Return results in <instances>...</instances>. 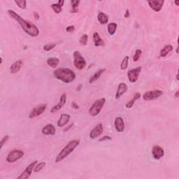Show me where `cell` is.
Here are the masks:
<instances>
[{
	"instance_id": "1",
	"label": "cell",
	"mask_w": 179,
	"mask_h": 179,
	"mask_svg": "<svg viewBox=\"0 0 179 179\" xmlns=\"http://www.w3.org/2000/svg\"><path fill=\"white\" fill-rule=\"evenodd\" d=\"M7 13L11 18L14 19L15 20L17 21V23H18V24L20 25L25 32L27 33V35L32 37H37L39 35V29L37 25L23 19L20 15H18L14 11L8 9Z\"/></svg>"
},
{
	"instance_id": "2",
	"label": "cell",
	"mask_w": 179,
	"mask_h": 179,
	"mask_svg": "<svg viewBox=\"0 0 179 179\" xmlns=\"http://www.w3.org/2000/svg\"><path fill=\"white\" fill-rule=\"evenodd\" d=\"M53 75L57 80L67 84L71 83L76 78L75 72L68 68H59L55 69Z\"/></svg>"
},
{
	"instance_id": "3",
	"label": "cell",
	"mask_w": 179,
	"mask_h": 179,
	"mask_svg": "<svg viewBox=\"0 0 179 179\" xmlns=\"http://www.w3.org/2000/svg\"><path fill=\"white\" fill-rule=\"evenodd\" d=\"M80 144L79 139H74L69 141L66 145L65 148L62 150L57 155L56 158L55 159V162L59 163L62 160L65 159L66 157H67L71 153H73V151L77 148V146Z\"/></svg>"
},
{
	"instance_id": "4",
	"label": "cell",
	"mask_w": 179,
	"mask_h": 179,
	"mask_svg": "<svg viewBox=\"0 0 179 179\" xmlns=\"http://www.w3.org/2000/svg\"><path fill=\"white\" fill-rule=\"evenodd\" d=\"M106 103V99L105 98H101V99H97L96 101L93 104L91 107L90 108L88 111L89 115L92 117L97 116L99 114L103 108V106Z\"/></svg>"
},
{
	"instance_id": "5",
	"label": "cell",
	"mask_w": 179,
	"mask_h": 179,
	"mask_svg": "<svg viewBox=\"0 0 179 179\" xmlns=\"http://www.w3.org/2000/svg\"><path fill=\"white\" fill-rule=\"evenodd\" d=\"M74 65L77 70H83L86 66V61L79 51L74 52Z\"/></svg>"
},
{
	"instance_id": "6",
	"label": "cell",
	"mask_w": 179,
	"mask_h": 179,
	"mask_svg": "<svg viewBox=\"0 0 179 179\" xmlns=\"http://www.w3.org/2000/svg\"><path fill=\"white\" fill-rule=\"evenodd\" d=\"M24 155V151L20 150V149H14V150L10 151L8 154L7 157H6V161L8 163H14L18 159L22 158Z\"/></svg>"
},
{
	"instance_id": "7",
	"label": "cell",
	"mask_w": 179,
	"mask_h": 179,
	"mask_svg": "<svg viewBox=\"0 0 179 179\" xmlns=\"http://www.w3.org/2000/svg\"><path fill=\"white\" fill-rule=\"evenodd\" d=\"M163 95V92L159 90H150L146 92L144 95H143L142 97L143 99L145 101H152V100L158 99L159 97H160L162 95Z\"/></svg>"
},
{
	"instance_id": "8",
	"label": "cell",
	"mask_w": 179,
	"mask_h": 179,
	"mask_svg": "<svg viewBox=\"0 0 179 179\" xmlns=\"http://www.w3.org/2000/svg\"><path fill=\"white\" fill-rule=\"evenodd\" d=\"M142 67H138L135 69H131L127 71V78H128L129 81L132 83H134L137 81L138 79V76L140 75V73L141 72Z\"/></svg>"
},
{
	"instance_id": "9",
	"label": "cell",
	"mask_w": 179,
	"mask_h": 179,
	"mask_svg": "<svg viewBox=\"0 0 179 179\" xmlns=\"http://www.w3.org/2000/svg\"><path fill=\"white\" fill-rule=\"evenodd\" d=\"M38 163V161L37 160H35L34 162H32L31 164H29V165L27 166V167L25 168V169L24 170V171L23 172L22 174H20V176H18V179H27L30 177L32 173V171H34V168L36 166V165Z\"/></svg>"
},
{
	"instance_id": "10",
	"label": "cell",
	"mask_w": 179,
	"mask_h": 179,
	"mask_svg": "<svg viewBox=\"0 0 179 179\" xmlns=\"http://www.w3.org/2000/svg\"><path fill=\"white\" fill-rule=\"evenodd\" d=\"M46 108H47V104H43L39 106H37V107L34 108L31 111L30 114L29 115V118L30 119H32L34 118H36V117L37 116H41L45 111H46Z\"/></svg>"
},
{
	"instance_id": "11",
	"label": "cell",
	"mask_w": 179,
	"mask_h": 179,
	"mask_svg": "<svg viewBox=\"0 0 179 179\" xmlns=\"http://www.w3.org/2000/svg\"><path fill=\"white\" fill-rule=\"evenodd\" d=\"M148 4L151 9H153L155 12H159L162 8L165 1L164 0H150L148 1Z\"/></svg>"
},
{
	"instance_id": "12",
	"label": "cell",
	"mask_w": 179,
	"mask_h": 179,
	"mask_svg": "<svg viewBox=\"0 0 179 179\" xmlns=\"http://www.w3.org/2000/svg\"><path fill=\"white\" fill-rule=\"evenodd\" d=\"M104 132V127L102 123L98 124L97 126L92 129L90 133V139L93 140L95 139L96 138H97L98 136H99L101 134H102Z\"/></svg>"
},
{
	"instance_id": "13",
	"label": "cell",
	"mask_w": 179,
	"mask_h": 179,
	"mask_svg": "<svg viewBox=\"0 0 179 179\" xmlns=\"http://www.w3.org/2000/svg\"><path fill=\"white\" fill-rule=\"evenodd\" d=\"M152 155L155 159H160L165 155V150L159 146H154L152 148Z\"/></svg>"
},
{
	"instance_id": "14",
	"label": "cell",
	"mask_w": 179,
	"mask_h": 179,
	"mask_svg": "<svg viewBox=\"0 0 179 179\" xmlns=\"http://www.w3.org/2000/svg\"><path fill=\"white\" fill-rule=\"evenodd\" d=\"M67 102V94L65 93H64L62 95L60 96V98H59V103L56 104V105L53 106V107L51 108L50 112L53 114V113H55L57 111H58L61 109L62 108L65 106V104Z\"/></svg>"
},
{
	"instance_id": "15",
	"label": "cell",
	"mask_w": 179,
	"mask_h": 179,
	"mask_svg": "<svg viewBox=\"0 0 179 179\" xmlns=\"http://www.w3.org/2000/svg\"><path fill=\"white\" fill-rule=\"evenodd\" d=\"M114 127L118 132H123L125 130V123L122 117H117L114 120Z\"/></svg>"
},
{
	"instance_id": "16",
	"label": "cell",
	"mask_w": 179,
	"mask_h": 179,
	"mask_svg": "<svg viewBox=\"0 0 179 179\" xmlns=\"http://www.w3.org/2000/svg\"><path fill=\"white\" fill-rule=\"evenodd\" d=\"M127 89H128V87H127L126 83H120L118 85V90H117L116 91V97H115L116 99H120V98L127 91Z\"/></svg>"
},
{
	"instance_id": "17",
	"label": "cell",
	"mask_w": 179,
	"mask_h": 179,
	"mask_svg": "<svg viewBox=\"0 0 179 179\" xmlns=\"http://www.w3.org/2000/svg\"><path fill=\"white\" fill-rule=\"evenodd\" d=\"M41 132L42 134H44V135H46V136H48V135L53 136L55 135V132H56V129H55V127L53 125L48 124L42 128Z\"/></svg>"
},
{
	"instance_id": "18",
	"label": "cell",
	"mask_w": 179,
	"mask_h": 179,
	"mask_svg": "<svg viewBox=\"0 0 179 179\" xmlns=\"http://www.w3.org/2000/svg\"><path fill=\"white\" fill-rule=\"evenodd\" d=\"M71 116L70 115L67 114H62L60 116V118L57 121V126L59 127H62L65 126L66 125H67L69 123Z\"/></svg>"
},
{
	"instance_id": "19",
	"label": "cell",
	"mask_w": 179,
	"mask_h": 179,
	"mask_svg": "<svg viewBox=\"0 0 179 179\" xmlns=\"http://www.w3.org/2000/svg\"><path fill=\"white\" fill-rule=\"evenodd\" d=\"M23 64V60H21V59H18V60L15 62L10 67L11 74H16L18 73V72L20 71L21 67H22Z\"/></svg>"
},
{
	"instance_id": "20",
	"label": "cell",
	"mask_w": 179,
	"mask_h": 179,
	"mask_svg": "<svg viewBox=\"0 0 179 179\" xmlns=\"http://www.w3.org/2000/svg\"><path fill=\"white\" fill-rule=\"evenodd\" d=\"M93 39L94 41V44H95V46L99 47V46H104L105 45V43L103 41V39H102L101 37H99V33L97 32H94L93 35Z\"/></svg>"
},
{
	"instance_id": "21",
	"label": "cell",
	"mask_w": 179,
	"mask_h": 179,
	"mask_svg": "<svg viewBox=\"0 0 179 179\" xmlns=\"http://www.w3.org/2000/svg\"><path fill=\"white\" fill-rule=\"evenodd\" d=\"M141 97V95L139 93H136L134 94L133 97L129 100V101L126 103L125 104V108H132V106H134V103H135L136 100H138V99H140Z\"/></svg>"
},
{
	"instance_id": "22",
	"label": "cell",
	"mask_w": 179,
	"mask_h": 179,
	"mask_svg": "<svg viewBox=\"0 0 179 179\" xmlns=\"http://www.w3.org/2000/svg\"><path fill=\"white\" fill-rule=\"evenodd\" d=\"M46 63L50 68L55 69L59 65V59L57 58V57H49V58L47 59Z\"/></svg>"
},
{
	"instance_id": "23",
	"label": "cell",
	"mask_w": 179,
	"mask_h": 179,
	"mask_svg": "<svg viewBox=\"0 0 179 179\" xmlns=\"http://www.w3.org/2000/svg\"><path fill=\"white\" fill-rule=\"evenodd\" d=\"M97 20L99 21L100 24L102 25H106L108 23L109 18L107 15L104 14V13L99 12L97 15Z\"/></svg>"
},
{
	"instance_id": "24",
	"label": "cell",
	"mask_w": 179,
	"mask_h": 179,
	"mask_svg": "<svg viewBox=\"0 0 179 179\" xmlns=\"http://www.w3.org/2000/svg\"><path fill=\"white\" fill-rule=\"evenodd\" d=\"M105 71H106V69H101L98 70V71L97 72H95V73L91 76V78H90L89 83L92 84V83H93L94 82H95L96 80H97L99 78L100 76H102V74H103Z\"/></svg>"
},
{
	"instance_id": "25",
	"label": "cell",
	"mask_w": 179,
	"mask_h": 179,
	"mask_svg": "<svg viewBox=\"0 0 179 179\" xmlns=\"http://www.w3.org/2000/svg\"><path fill=\"white\" fill-rule=\"evenodd\" d=\"M173 50V46L171 45H167L160 50V53H159V56L161 57H165L167 56V55L169 54V53H171V51Z\"/></svg>"
},
{
	"instance_id": "26",
	"label": "cell",
	"mask_w": 179,
	"mask_h": 179,
	"mask_svg": "<svg viewBox=\"0 0 179 179\" xmlns=\"http://www.w3.org/2000/svg\"><path fill=\"white\" fill-rule=\"evenodd\" d=\"M79 0H71V9L70 10V13L71 14H76L78 12V7L80 4Z\"/></svg>"
},
{
	"instance_id": "27",
	"label": "cell",
	"mask_w": 179,
	"mask_h": 179,
	"mask_svg": "<svg viewBox=\"0 0 179 179\" xmlns=\"http://www.w3.org/2000/svg\"><path fill=\"white\" fill-rule=\"evenodd\" d=\"M108 32L110 35H114L116 33L117 29V24L115 23H111L109 24H108L107 26Z\"/></svg>"
},
{
	"instance_id": "28",
	"label": "cell",
	"mask_w": 179,
	"mask_h": 179,
	"mask_svg": "<svg viewBox=\"0 0 179 179\" xmlns=\"http://www.w3.org/2000/svg\"><path fill=\"white\" fill-rule=\"evenodd\" d=\"M50 6H51V8H52V9L53 10V11H54L55 14H60V13L62 12V6H61L58 3L52 4L50 5Z\"/></svg>"
},
{
	"instance_id": "29",
	"label": "cell",
	"mask_w": 179,
	"mask_h": 179,
	"mask_svg": "<svg viewBox=\"0 0 179 179\" xmlns=\"http://www.w3.org/2000/svg\"><path fill=\"white\" fill-rule=\"evenodd\" d=\"M129 56H125L124 59H123L120 64V69L121 70H125L127 69L129 65Z\"/></svg>"
},
{
	"instance_id": "30",
	"label": "cell",
	"mask_w": 179,
	"mask_h": 179,
	"mask_svg": "<svg viewBox=\"0 0 179 179\" xmlns=\"http://www.w3.org/2000/svg\"><path fill=\"white\" fill-rule=\"evenodd\" d=\"M46 163L45 162H41L37 163L35 167V168H34V172L37 173V172H39L40 171H41V170L46 167Z\"/></svg>"
},
{
	"instance_id": "31",
	"label": "cell",
	"mask_w": 179,
	"mask_h": 179,
	"mask_svg": "<svg viewBox=\"0 0 179 179\" xmlns=\"http://www.w3.org/2000/svg\"><path fill=\"white\" fill-rule=\"evenodd\" d=\"M14 2L19 8H21V9L25 10L27 8V1H25V0H20V1H16V0H15Z\"/></svg>"
},
{
	"instance_id": "32",
	"label": "cell",
	"mask_w": 179,
	"mask_h": 179,
	"mask_svg": "<svg viewBox=\"0 0 179 179\" xmlns=\"http://www.w3.org/2000/svg\"><path fill=\"white\" fill-rule=\"evenodd\" d=\"M88 41V36L86 34L83 35L79 39V43L83 46H86Z\"/></svg>"
},
{
	"instance_id": "33",
	"label": "cell",
	"mask_w": 179,
	"mask_h": 179,
	"mask_svg": "<svg viewBox=\"0 0 179 179\" xmlns=\"http://www.w3.org/2000/svg\"><path fill=\"white\" fill-rule=\"evenodd\" d=\"M142 54V50L140 49H136L133 56V60L134 62H137L139 59L141 55Z\"/></svg>"
},
{
	"instance_id": "34",
	"label": "cell",
	"mask_w": 179,
	"mask_h": 179,
	"mask_svg": "<svg viewBox=\"0 0 179 179\" xmlns=\"http://www.w3.org/2000/svg\"><path fill=\"white\" fill-rule=\"evenodd\" d=\"M55 46H56V44L51 43V44L45 45V46L43 47V49L45 51H50L51 50H53Z\"/></svg>"
},
{
	"instance_id": "35",
	"label": "cell",
	"mask_w": 179,
	"mask_h": 179,
	"mask_svg": "<svg viewBox=\"0 0 179 179\" xmlns=\"http://www.w3.org/2000/svg\"><path fill=\"white\" fill-rule=\"evenodd\" d=\"M9 139V136L8 135H6L4 136L3 138H2V139L1 140V142H0V149H2L3 148L4 145L6 144V142Z\"/></svg>"
},
{
	"instance_id": "36",
	"label": "cell",
	"mask_w": 179,
	"mask_h": 179,
	"mask_svg": "<svg viewBox=\"0 0 179 179\" xmlns=\"http://www.w3.org/2000/svg\"><path fill=\"white\" fill-rule=\"evenodd\" d=\"M111 140H112V138L110 136L106 135V136H104L103 137H102L99 140H98V141L102 142V141H111Z\"/></svg>"
},
{
	"instance_id": "37",
	"label": "cell",
	"mask_w": 179,
	"mask_h": 179,
	"mask_svg": "<svg viewBox=\"0 0 179 179\" xmlns=\"http://www.w3.org/2000/svg\"><path fill=\"white\" fill-rule=\"evenodd\" d=\"M74 30H75V27L74 25H70V26H68L66 28V31L67 32H74Z\"/></svg>"
},
{
	"instance_id": "38",
	"label": "cell",
	"mask_w": 179,
	"mask_h": 179,
	"mask_svg": "<svg viewBox=\"0 0 179 179\" xmlns=\"http://www.w3.org/2000/svg\"><path fill=\"white\" fill-rule=\"evenodd\" d=\"M71 106L72 108H74V109H79V106H78V104L77 103H76L75 102H73L71 103Z\"/></svg>"
},
{
	"instance_id": "39",
	"label": "cell",
	"mask_w": 179,
	"mask_h": 179,
	"mask_svg": "<svg viewBox=\"0 0 179 179\" xmlns=\"http://www.w3.org/2000/svg\"><path fill=\"white\" fill-rule=\"evenodd\" d=\"M129 16H130V13H129V11L128 9H127L126 11H125V14L124 15V17H125V18H129Z\"/></svg>"
},
{
	"instance_id": "40",
	"label": "cell",
	"mask_w": 179,
	"mask_h": 179,
	"mask_svg": "<svg viewBox=\"0 0 179 179\" xmlns=\"http://www.w3.org/2000/svg\"><path fill=\"white\" fill-rule=\"evenodd\" d=\"M73 126H74V123H72L71 124H70V125H69V126L67 127H66V128H65V129H64V132H67V131H68V130H69V129H71V127H73Z\"/></svg>"
},
{
	"instance_id": "41",
	"label": "cell",
	"mask_w": 179,
	"mask_h": 179,
	"mask_svg": "<svg viewBox=\"0 0 179 179\" xmlns=\"http://www.w3.org/2000/svg\"><path fill=\"white\" fill-rule=\"evenodd\" d=\"M34 17H35V18L37 20H39V18H40L39 14H38L37 12H35V13H34Z\"/></svg>"
},
{
	"instance_id": "42",
	"label": "cell",
	"mask_w": 179,
	"mask_h": 179,
	"mask_svg": "<svg viewBox=\"0 0 179 179\" xmlns=\"http://www.w3.org/2000/svg\"><path fill=\"white\" fill-rule=\"evenodd\" d=\"M57 3H58L59 4V5H60L61 6H62V7H63L64 4H65V1H64V0H59Z\"/></svg>"
},
{
	"instance_id": "43",
	"label": "cell",
	"mask_w": 179,
	"mask_h": 179,
	"mask_svg": "<svg viewBox=\"0 0 179 179\" xmlns=\"http://www.w3.org/2000/svg\"><path fill=\"white\" fill-rule=\"evenodd\" d=\"M174 97H175L176 98H178L179 97V91H176L175 94H174Z\"/></svg>"
},
{
	"instance_id": "44",
	"label": "cell",
	"mask_w": 179,
	"mask_h": 179,
	"mask_svg": "<svg viewBox=\"0 0 179 179\" xmlns=\"http://www.w3.org/2000/svg\"><path fill=\"white\" fill-rule=\"evenodd\" d=\"M83 87V86L81 84L79 85V86H78L77 88H76V91H80V90H81V88Z\"/></svg>"
},
{
	"instance_id": "45",
	"label": "cell",
	"mask_w": 179,
	"mask_h": 179,
	"mask_svg": "<svg viewBox=\"0 0 179 179\" xmlns=\"http://www.w3.org/2000/svg\"><path fill=\"white\" fill-rule=\"evenodd\" d=\"M174 3L176 4V5L177 6H178V1H175V2H174Z\"/></svg>"
},
{
	"instance_id": "46",
	"label": "cell",
	"mask_w": 179,
	"mask_h": 179,
	"mask_svg": "<svg viewBox=\"0 0 179 179\" xmlns=\"http://www.w3.org/2000/svg\"><path fill=\"white\" fill-rule=\"evenodd\" d=\"M176 53H177V54H178V47H177V48H176Z\"/></svg>"
},
{
	"instance_id": "47",
	"label": "cell",
	"mask_w": 179,
	"mask_h": 179,
	"mask_svg": "<svg viewBox=\"0 0 179 179\" xmlns=\"http://www.w3.org/2000/svg\"><path fill=\"white\" fill-rule=\"evenodd\" d=\"M176 80H178V74H176Z\"/></svg>"
}]
</instances>
